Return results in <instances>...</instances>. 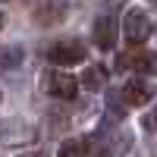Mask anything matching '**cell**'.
Instances as JSON below:
<instances>
[{"mask_svg":"<svg viewBox=\"0 0 157 157\" xmlns=\"http://www.w3.org/2000/svg\"><path fill=\"white\" fill-rule=\"evenodd\" d=\"M148 35H151V16H148V10L132 6L126 13V19H123V38L129 44H141Z\"/></svg>","mask_w":157,"mask_h":157,"instance_id":"6da1fadb","label":"cell"},{"mask_svg":"<svg viewBox=\"0 0 157 157\" xmlns=\"http://www.w3.org/2000/svg\"><path fill=\"white\" fill-rule=\"evenodd\" d=\"M19 157H47V154H38V151H29V154H19Z\"/></svg>","mask_w":157,"mask_h":157,"instance_id":"8fae6325","label":"cell"},{"mask_svg":"<svg viewBox=\"0 0 157 157\" xmlns=\"http://www.w3.org/2000/svg\"><path fill=\"white\" fill-rule=\"evenodd\" d=\"M113 38H116L113 19H110V16H101V19L94 22V44H98L101 50H110V47H113Z\"/></svg>","mask_w":157,"mask_h":157,"instance_id":"8992f818","label":"cell"},{"mask_svg":"<svg viewBox=\"0 0 157 157\" xmlns=\"http://www.w3.org/2000/svg\"><path fill=\"white\" fill-rule=\"evenodd\" d=\"M85 141H78V138H66L60 145V157H85Z\"/></svg>","mask_w":157,"mask_h":157,"instance_id":"ba28073f","label":"cell"},{"mask_svg":"<svg viewBox=\"0 0 157 157\" xmlns=\"http://www.w3.org/2000/svg\"><path fill=\"white\" fill-rule=\"evenodd\" d=\"M85 85H88V88H101V85H104V66H91V69L85 72Z\"/></svg>","mask_w":157,"mask_h":157,"instance_id":"9c48e42d","label":"cell"},{"mask_svg":"<svg viewBox=\"0 0 157 157\" xmlns=\"http://www.w3.org/2000/svg\"><path fill=\"white\" fill-rule=\"evenodd\" d=\"M123 101L129 107H145V104L154 101V85L145 82V78H132V82H126V88H123Z\"/></svg>","mask_w":157,"mask_h":157,"instance_id":"277c9868","label":"cell"},{"mask_svg":"<svg viewBox=\"0 0 157 157\" xmlns=\"http://www.w3.org/2000/svg\"><path fill=\"white\" fill-rule=\"evenodd\" d=\"M0 29H3V16H0Z\"/></svg>","mask_w":157,"mask_h":157,"instance_id":"7c38bea8","label":"cell"},{"mask_svg":"<svg viewBox=\"0 0 157 157\" xmlns=\"http://www.w3.org/2000/svg\"><path fill=\"white\" fill-rule=\"evenodd\" d=\"M47 91L54 98H63V101H72L75 98V91H78V82L66 72V69H54L47 75Z\"/></svg>","mask_w":157,"mask_h":157,"instance_id":"3957f363","label":"cell"},{"mask_svg":"<svg viewBox=\"0 0 157 157\" xmlns=\"http://www.w3.org/2000/svg\"><path fill=\"white\" fill-rule=\"evenodd\" d=\"M22 47L19 44H3L0 47V72H10V69H16L19 63H22Z\"/></svg>","mask_w":157,"mask_h":157,"instance_id":"52a82bcc","label":"cell"},{"mask_svg":"<svg viewBox=\"0 0 157 157\" xmlns=\"http://www.w3.org/2000/svg\"><path fill=\"white\" fill-rule=\"evenodd\" d=\"M47 57H50V63H57V66H75V63H85V47L78 44V41H66V44H54L47 50Z\"/></svg>","mask_w":157,"mask_h":157,"instance_id":"7a4b0ae2","label":"cell"},{"mask_svg":"<svg viewBox=\"0 0 157 157\" xmlns=\"http://www.w3.org/2000/svg\"><path fill=\"white\" fill-rule=\"evenodd\" d=\"M120 66L138 69V72H157V54H145V50H138V54L123 57V60H120Z\"/></svg>","mask_w":157,"mask_h":157,"instance_id":"5b68a950","label":"cell"},{"mask_svg":"<svg viewBox=\"0 0 157 157\" xmlns=\"http://www.w3.org/2000/svg\"><path fill=\"white\" fill-rule=\"evenodd\" d=\"M148 126H151V129H154V126H157V110H154V113H151V116H148Z\"/></svg>","mask_w":157,"mask_h":157,"instance_id":"30bf717a","label":"cell"}]
</instances>
